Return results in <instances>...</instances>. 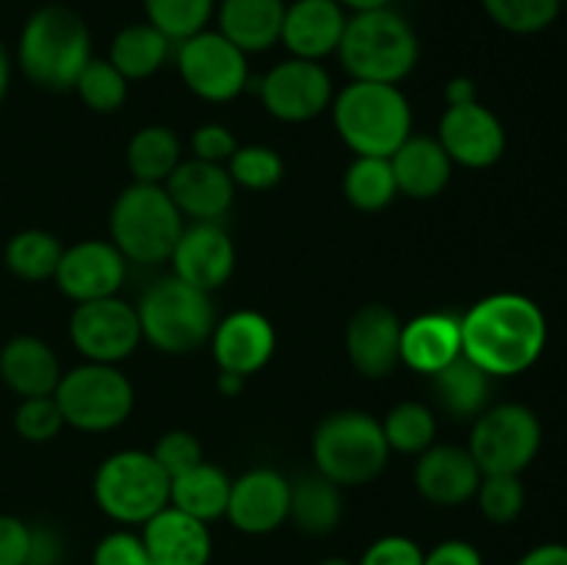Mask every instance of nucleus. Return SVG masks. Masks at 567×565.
Returning <instances> with one entry per match:
<instances>
[{"label": "nucleus", "mask_w": 567, "mask_h": 565, "mask_svg": "<svg viewBox=\"0 0 567 565\" xmlns=\"http://www.w3.org/2000/svg\"><path fill=\"white\" fill-rule=\"evenodd\" d=\"M463 355L485 374L518 377L540 360L548 321L535 299L515 291L491 294L460 316Z\"/></svg>", "instance_id": "1"}, {"label": "nucleus", "mask_w": 567, "mask_h": 565, "mask_svg": "<svg viewBox=\"0 0 567 565\" xmlns=\"http://www.w3.org/2000/svg\"><path fill=\"white\" fill-rule=\"evenodd\" d=\"M14 61L33 86L72 92L83 66L92 61L89 22L72 6H39L22 22Z\"/></svg>", "instance_id": "2"}, {"label": "nucleus", "mask_w": 567, "mask_h": 565, "mask_svg": "<svg viewBox=\"0 0 567 565\" xmlns=\"http://www.w3.org/2000/svg\"><path fill=\"white\" fill-rule=\"evenodd\" d=\"M330 111L338 136L354 155L391 158L413 133V109L396 83L349 81Z\"/></svg>", "instance_id": "3"}, {"label": "nucleus", "mask_w": 567, "mask_h": 565, "mask_svg": "<svg viewBox=\"0 0 567 565\" xmlns=\"http://www.w3.org/2000/svg\"><path fill=\"white\" fill-rule=\"evenodd\" d=\"M338 59L352 81L402 83L421 59V42L410 20L399 11L377 9L349 14Z\"/></svg>", "instance_id": "4"}, {"label": "nucleus", "mask_w": 567, "mask_h": 565, "mask_svg": "<svg viewBox=\"0 0 567 565\" xmlns=\"http://www.w3.org/2000/svg\"><path fill=\"white\" fill-rule=\"evenodd\" d=\"M316 474L338 487H360L374 482L388 465L391 449L380 419L365 410H336L316 427L310 441Z\"/></svg>", "instance_id": "5"}, {"label": "nucleus", "mask_w": 567, "mask_h": 565, "mask_svg": "<svg viewBox=\"0 0 567 565\" xmlns=\"http://www.w3.org/2000/svg\"><path fill=\"white\" fill-rule=\"evenodd\" d=\"M183 227H186L183 214L175 208L164 186L131 183L116 194L114 205H111V244L125 255L127 264H166Z\"/></svg>", "instance_id": "6"}, {"label": "nucleus", "mask_w": 567, "mask_h": 565, "mask_svg": "<svg viewBox=\"0 0 567 565\" xmlns=\"http://www.w3.org/2000/svg\"><path fill=\"white\" fill-rule=\"evenodd\" d=\"M142 338L161 355H192L210 341L216 308L210 294L177 280L175 275L155 280L136 302Z\"/></svg>", "instance_id": "7"}, {"label": "nucleus", "mask_w": 567, "mask_h": 565, "mask_svg": "<svg viewBox=\"0 0 567 565\" xmlns=\"http://www.w3.org/2000/svg\"><path fill=\"white\" fill-rule=\"evenodd\" d=\"M172 480L155 463L153 452L122 449L94 471L92 493L100 513L122 526H142L169 504Z\"/></svg>", "instance_id": "8"}, {"label": "nucleus", "mask_w": 567, "mask_h": 565, "mask_svg": "<svg viewBox=\"0 0 567 565\" xmlns=\"http://www.w3.org/2000/svg\"><path fill=\"white\" fill-rule=\"evenodd\" d=\"M66 427L81 432H111L125 424L136 404V391L120 366L81 363L64 371L53 391Z\"/></svg>", "instance_id": "9"}, {"label": "nucleus", "mask_w": 567, "mask_h": 565, "mask_svg": "<svg viewBox=\"0 0 567 565\" xmlns=\"http://www.w3.org/2000/svg\"><path fill=\"white\" fill-rule=\"evenodd\" d=\"M543 446V424L532 408L502 402L476 415L468 452L485 474H524Z\"/></svg>", "instance_id": "10"}, {"label": "nucleus", "mask_w": 567, "mask_h": 565, "mask_svg": "<svg viewBox=\"0 0 567 565\" xmlns=\"http://www.w3.org/2000/svg\"><path fill=\"white\" fill-rule=\"evenodd\" d=\"M175 64L188 92L205 103H230L249 86V55L216 28L177 42Z\"/></svg>", "instance_id": "11"}, {"label": "nucleus", "mask_w": 567, "mask_h": 565, "mask_svg": "<svg viewBox=\"0 0 567 565\" xmlns=\"http://www.w3.org/2000/svg\"><path fill=\"white\" fill-rule=\"evenodd\" d=\"M70 341L89 363L120 366L144 341L136 305L120 297L75 305L70 316Z\"/></svg>", "instance_id": "12"}, {"label": "nucleus", "mask_w": 567, "mask_h": 565, "mask_svg": "<svg viewBox=\"0 0 567 565\" xmlns=\"http://www.w3.org/2000/svg\"><path fill=\"white\" fill-rule=\"evenodd\" d=\"M260 103L280 122H310L332 105V75L321 61L288 55L260 78Z\"/></svg>", "instance_id": "13"}, {"label": "nucleus", "mask_w": 567, "mask_h": 565, "mask_svg": "<svg viewBox=\"0 0 567 565\" xmlns=\"http://www.w3.org/2000/svg\"><path fill=\"white\" fill-rule=\"evenodd\" d=\"M437 142L452 164L465 170H491L507 153V131L487 105H446L437 125Z\"/></svg>", "instance_id": "14"}, {"label": "nucleus", "mask_w": 567, "mask_h": 565, "mask_svg": "<svg viewBox=\"0 0 567 565\" xmlns=\"http://www.w3.org/2000/svg\"><path fill=\"white\" fill-rule=\"evenodd\" d=\"M125 275L127 260L114 244L105 238H83L72 247H64L53 280L66 299L81 305L116 297Z\"/></svg>", "instance_id": "15"}, {"label": "nucleus", "mask_w": 567, "mask_h": 565, "mask_svg": "<svg viewBox=\"0 0 567 565\" xmlns=\"http://www.w3.org/2000/svg\"><path fill=\"white\" fill-rule=\"evenodd\" d=\"M291 480L277 469L258 465L233 480L225 518L241 535H271L288 521Z\"/></svg>", "instance_id": "16"}, {"label": "nucleus", "mask_w": 567, "mask_h": 565, "mask_svg": "<svg viewBox=\"0 0 567 565\" xmlns=\"http://www.w3.org/2000/svg\"><path fill=\"white\" fill-rule=\"evenodd\" d=\"M402 319L385 302L360 305L347 321V358L358 374L369 380H385L402 366L399 358Z\"/></svg>", "instance_id": "17"}, {"label": "nucleus", "mask_w": 567, "mask_h": 565, "mask_svg": "<svg viewBox=\"0 0 567 565\" xmlns=\"http://www.w3.org/2000/svg\"><path fill=\"white\" fill-rule=\"evenodd\" d=\"M169 260L177 280L214 294L236 271V244L219 222H192L183 227Z\"/></svg>", "instance_id": "18"}, {"label": "nucleus", "mask_w": 567, "mask_h": 565, "mask_svg": "<svg viewBox=\"0 0 567 565\" xmlns=\"http://www.w3.org/2000/svg\"><path fill=\"white\" fill-rule=\"evenodd\" d=\"M210 352H214L219 371H233L238 377H252L266 369L277 349L275 325L260 310L244 308L233 310L221 321H216L210 332Z\"/></svg>", "instance_id": "19"}, {"label": "nucleus", "mask_w": 567, "mask_h": 565, "mask_svg": "<svg viewBox=\"0 0 567 565\" xmlns=\"http://www.w3.org/2000/svg\"><path fill=\"white\" fill-rule=\"evenodd\" d=\"M415 491L435 507H460L480 491L482 471L471 458L468 446L457 443H432L419 454L413 469Z\"/></svg>", "instance_id": "20"}, {"label": "nucleus", "mask_w": 567, "mask_h": 565, "mask_svg": "<svg viewBox=\"0 0 567 565\" xmlns=\"http://www.w3.org/2000/svg\"><path fill=\"white\" fill-rule=\"evenodd\" d=\"M347 20L338 0H291L282 14L280 44L293 59L324 61L338 53Z\"/></svg>", "instance_id": "21"}, {"label": "nucleus", "mask_w": 567, "mask_h": 565, "mask_svg": "<svg viewBox=\"0 0 567 565\" xmlns=\"http://www.w3.org/2000/svg\"><path fill=\"white\" fill-rule=\"evenodd\" d=\"M175 208L194 222H219L236 199V183L225 164L188 158L164 183Z\"/></svg>", "instance_id": "22"}, {"label": "nucleus", "mask_w": 567, "mask_h": 565, "mask_svg": "<svg viewBox=\"0 0 567 565\" xmlns=\"http://www.w3.org/2000/svg\"><path fill=\"white\" fill-rule=\"evenodd\" d=\"M142 541L153 565H208L214 557L208 524L172 504L142 524Z\"/></svg>", "instance_id": "23"}, {"label": "nucleus", "mask_w": 567, "mask_h": 565, "mask_svg": "<svg viewBox=\"0 0 567 565\" xmlns=\"http://www.w3.org/2000/svg\"><path fill=\"white\" fill-rule=\"evenodd\" d=\"M460 355H463L460 316L430 310V314H419L415 319L402 321L399 358L408 369L432 377L446 369Z\"/></svg>", "instance_id": "24"}, {"label": "nucleus", "mask_w": 567, "mask_h": 565, "mask_svg": "<svg viewBox=\"0 0 567 565\" xmlns=\"http://www.w3.org/2000/svg\"><path fill=\"white\" fill-rule=\"evenodd\" d=\"M55 349L39 336H14L0 347V382L17 399L53 397L61 380Z\"/></svg>", "instance_id": "25"}, {"label": "nucleus", "mask_w": 567, "mask_h": 565, "mask_svg": "<svg viewBox=\"0 0 567 565\" xmlns=\"http://www.w3.org/2000/svg\"><path fill=\"white\" fill-rule=\"evenodd\" d=\"M391 170L402 197L435 199L452 181L454 164L435 136L410 133L391 155Z\"/></svg>", "instance_id": "26"}, {"label": "nucleus", "mask_w": 567, "mask_h": 565, "mask_svg": "<svg viewBox=\"0 0 567 565\" xmlns=\"http://www.w3.org/2000/svg\"><path fill=\"white\" fill-rule=\"evenodd\" d=\"M286 0H219L216 31L247 55L266 53L280 44Z\"/></svg>", "instance_id": "27"}, {"label": "nucleus", "mask_w": 567, "mask_h": 565, "mask_svg": "<svg viewBox=\"0 0 567 565\" xmlns=\"http://www.w3.org/2000/svg\"><path fill=\"white\" fill-rule=\"evenodd\" d=\"M491 380L474 360L460 355L446 369L432 374L437 408L454 421H474L491 408Z\"/></svg>", "instance_id": "28"}, {"label": "nucleus", "mask_w": 567, "mask_h": 565, "mask_svg": "<svg viewBox=\"0 0 567 565\" xmlns=\"http://www.w3.org/2000/svg\"><path fill=\"white\" fill-rule=\"evenodd\" d=\"M172 50H175V42L166 39L155 25H150L147 20H142L131 22L114 33L105 59L127 81H144V78H153L169 61Z\"/></svg>", "instance_id": "29"}, {"label": "nucleus", "mask_w": 567, "mask_h": 565, "mask_svg": "<svg viewBox=\"0 0 567 565\" xmlns=\"http://www.w3.org/2000/svg\"><path fill=\"white\" fill-rule=\"evenodd\" d=\"M343 496L336 482L321 474L302 476L291 482L288 521L308 537H327L341 526Z\"/></svg>", "instance_id": "30"}, {"label": "nucleus", "mask_w": 567, "mask_h": 565, "mask_svg": "<svg viewBox=\"0 0 567 565\" xmlns=\"http://www.w3.org/2000/svg\"><path fill=\"white\" fill-rule=\"evenodd\" d=\"M230 485L233 480L225 474V469L203 460L194 469H188L186 474L172 480L169 504L183 510V513L194 515V518L205 521V524H210L216 518H225Z\"/></svg>", "instance_id": "31"}, {"label": "nucleus", "mask_w": 567, "mask_h": 565, "mask_svg": "<svg viewBox=\"0 0 567 565\" xmlns=\"http://www.w3.org/2000/svg\"><path fill=\"white\" fill-rule=\"evenodd\" d=\"M183 161L181 138L166 125H144L131 136L125 150V164L133 183H153L164 186L172 172Z\"/></svg>", "instance_id": "32"}, {"label": "nucleus", "mask_w": 567, "mask_h": 565, "mask_svg": "<svg viewBox=\"0 0 567 565\" xmlns=\"http://www.w3.org/2000/svg\"><path fill=\"white\" fill-rule=\"evenodd\" d=\"M61 253H64V244L59 242V236H53L50 230H39V227H28L9 238L3 260L6 269L20 280L44 282L55 277Z\"/></svg>", "instance_id": "33"}, {"label": "nucleus", "mask_w": 567, "mask_h": 565, "mask_svg": "<svg viewBox=\"0 0 567 565\" xmlns=\"http://www.w3.org/2000/svg\"><path fill=\"white\" fill-rule=\"evenodd\" d=\"M343 197L352 208L365 210V214L385 210L399 197L391 158L354 155V161L343 172Z\"/></svg>", "instance_id": "34"}, {"label": "nucleus", "mask_w": 567, "mask_h": 565, "mask_svg": "<svg viewBox=\"0 0 567 565\" xmlns=\"http://www.w3.org/2000/svg\"><path fill=\"white\" fill-rule=\"evenodd\" d=\"M380 424L391 452L415 454V458H419V454L426 452L432 443H437L435 410L424 402H415V399L393 404Z\"/></svg>", "instance_id": "35"}, {"label": "nucleus", "mask_w": 567, "mask_h": 565, "mask_svg": "<svg viewBox=\"0 0 567 565\" xmlns=\"http://www.w3.org/2000/svg\"><path fill=\"white\" fill-rule=\"evenodd\" d=\"M216 3L219 0H142V9L144 20L177 44L210 28Z\"/></svg>", "instance_id": "36"}, {"label": "nucleus", "mask_w": 567, "mask_h": 565, "mask_svg": "<svg viewBox=\"0 0 567 565\" xmlns=\"http://www.w3.org/2000/svg\"><path fill=\"white\" fill-rule=\"evenodd\" d=\"M72 92L94 114H114V111H120L125 105L127 92H131V81L109 59H94L92 55V61L78 75Z\"/></svg>", "instance_id": "37"}, {"label": "nucleus", "mask_w": 567, "mask_h": 565, "mask_svg": "<svg viewBox=\"0 0 567 565\" xmlns=\"http://www.w3.org/2000/svg\"><path fill=\"white\" fill-rule=\"evenodd\" d=\"M491 22L515 37H532L557 22L563 0H480Z\"/></svg>", "instance_id": "38"}, {"label": "nucleus", "mask_w": 567, "mask_h": 565, "mask_svg": "<svg viewBox=\"0 0 567 565\" xmlns=\"http://www.w3.org/2000/svg\"><path fill=\"white\" fill-rule=\"evenodd\" d=\"M227 172H230L236 188L269 192L286 177V161L266 144H244V147L238 144V150L227 161Z\"/></svg>", "instance_id": "39"}, {"label": "nucleus", "mask_w": 567, "mask_h": 565, "mask_svg": "<svg viewBox=\"0 0 567 565\" xmlns=\"http://www.w3.org/2000/svg\"><path fill=\"white\" fill-rule=\"evenodd\" d=\"M476 504L480 513L491 524H513L520 518L526 507V487L518 474H485L476 491Z\"/></svg>", "instance_id": "40"}, {"label": "nucleus", "mask_w": 567, "mask_h": 565, "mask_svg": "<svg viewBox=\"0 0 567 565\" xmlns=\"http://www.w3.org/2000/svg\"><path fill=\"white\" fill-rule=\"evenodd\" d=\"M64 427V415H61L55 397L20 399V404L14 410V432L25 443L55 441Z\"/></svg>", "instance_id": "41"}, {"label": "nucleus", "mask_w": 567, "mask_h": 565, "mask_svg": "<svg viewBox=\"0 0 567 565\" xmlns=\"http://www.w3.org/2000/svg\"><path fill=\"white\" fill-rule=\"evenodd\" d=\"M153 458L155 463L164 469V474L169 476V480H175V476L186 474L188 469L203 463L205 454H203V443H199V438L194 435V432L169 430L155 441Z\"/></svg>", "instance_id": "42"}, {"label": "nucleus", "mask_w": 567, "mask_h": 565, "mask_svg": "<svg viewBox=\"0 0 567 565\" xmlns=\"http://www.w3.org/2000/svg\"><path fill=\"white\" fill-rule=\"evenodd\" d=\"M92 565H153L142 535L131 530H116L100 537L92 552Z\"/></svg>", "instance_id": "43"}, {"label": "nucleus", "mask_w": 567, "mask_h": 565, "mask_svg": "<svg viewBox=\"0 0 567 565\" xmlns=\"http://www.w3.org/2000/svg\"><path fill=\"white\" fill-rule=\"evenodd\" d=\"M358 565H424V548L408 535H382L365 546Z\"/></svg>", "instance_id": "44"}, {"label": "nucleus", "mask_w": 567, "mask_h": 565, "mask_svg": "<svg viewBox=\"0 0 567 565\" xmlns=\"http://www.w3.org/2000/svg\"><path fill=\"white\" fill-rule=\"evenodd\" d=\"M192 158L210 161V164H227L230 155L238 150V138L233 136L230 127L219 125V122H208L199 125L192 133Z\"/></svg>", "instance_id": "45"}, {"label": "nucleus", "mask_w": 567, "mask_h": 565, "mask_svg": "<svg viewBox=\"0 0 567 565\" xmlns=\"http://www.w3.org/2000/svg\"><path fill=\"white\" fill-rule=\"evenodd\" d=\"M31 546V524L17 515H0V565H25Z\"/></svg>", "instance_id": "46"}, {"label": "nucleus", "mask_w": 567, "mask_h": 565, "mask_svg": "<svg viewBox=\"0 0 567 565\" xmlns=\"http://www.w3.org/2000/svg\"><path fill=\"white\" fill-rule=\"evenodd\" d=\"M64 563V541L53 526H31V546L25 565H61Z\"/></svg>", "instance_id": "47"}, {"label": "nucleus", "mask_w": 567, "mask_h": 565, "mask_svg": "<svg viewBox=\"0 0 567 565\" xmlns=\"http://www.w3.org/2000/svg\"><path fill=\"white\" fill-rule=\"evenodd\" d=\"M424 565H485V557L474 543L452 537L424 552Z\"/></svg>", "instance_id": "48"}, {"label": "nucleus", "mask_w": 567, "mask_h": 565, "mask_svg": "<svg viewBox=\"0 0 567 565\" xmlns=\"http://www.w3.org/2000/svg\"><path fill=\"white\" fill-rule=\"evenodd\" d=\"M515 565H567V543H540Z\"/></svg>", "instance_id": "49"}, {"label": "nucleus", "mask_w": 567, "mask_h": 565, "mask_svg": "<svg viewBox=\"0 0 567 565\" xmlns=\"http://www.w3.org/2000/svg\"><path fill=\"white\" fill-rule=\"evenodd\" d=\"M446 105H465V103H476L480 100V89L471 78L457 75L446 83Z\"/></svg>", "instance_id": "50"}, {"label": "nucleus", "mask_w": 567, "mask_h": 565, "mask_svg": "<svg viewBox=\"0 0 567 565\" xmlns=\"http://www.w3.org/2000/svg\"><path fill=\"white\" fill-rule=\"evenodd\" d=\"M11 72H14V55H11L9 48L0 42V105H3L6 94H9Z\"/></svg>", "instance_id": "51"}, {"label": "nucleus", "mask_w": 567, "mask_h": 565, "mask_svg": "<svg viewBox=\"0 0 567 565\" xmlns=\"http://www.w3.org/2000/svg\"><path fill=\"white\" fill-rule=\"evenodd\" d=\"M244 386H247V377H238L233 371H219L216 374V388H219L221 397H238L244 391Z\"/></svg>", "instance_id": "52"}, {"label": "nucleus", "mask_w": 567, "mask_h": 565, "mask_svg": "<svg viewBox=\"0 0 567 565\" xmlns=\"http://www.w3.org/2000/svg\"><path fill=\"white\" fill-rule=\"evenodd\" d=\"M343 6L347 14H363V11H377V9H391L393 0H338Z\"/></svg>", "instance_id": "53"}, {"label": "nucleus", "mask_w": 567, "mask_h": 565, "mask_svg": "<svg viewBox=\"0 0 567 565\" xmlns=\"http://www.w3.org/2000/svg\"><path fill=\"white\" fill-rule=\"evenodd\" d=\"M319 565H358V563L349 557H327V559H321Z\"/></svg>", "instance_id": "54"}, {"label": "nucleus", "mask_w": 567, "mask_h": 565, "mask_svg": "<svg viewBox=\"0 0 567 565\" xmlns=\"http://www.w3.org/2000/svg\"><path fill=\"white\" fill-rule=\"evenodd\" d=\"M563 3H567V0H563Z\"/></svg>", "instance_id": "55"}]
</instances>
